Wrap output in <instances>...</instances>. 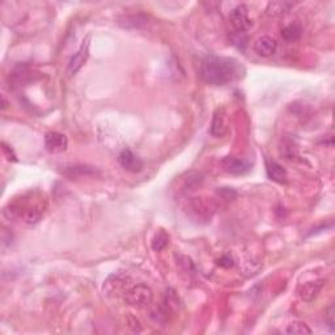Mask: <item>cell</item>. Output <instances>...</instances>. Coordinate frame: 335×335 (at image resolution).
Listing matches in <instances>:
<instances>
[{"mask_svg": "<svg viewBox=\"0 0 335 335\" xmlns=\"http://www.w3.org/2000/svg\"><path fill=\"white\" fill-rule=\"evenodd\" d=\"M240 75V67L234 59L208 55L200 65V78L210 85H225Z\"/></svg>", "mask_w": 335, "mask_h": 335, "instance_id": "1", "label": "cell"}, {"mask_svg": "<svg viewBox=\"0 0 335 335\" xmlns=\"http://www.w3.org/2000/svg\"><path fill=\"white\" fill-rule=\"evenodd\" d=\"M123 297H125L126 304L132 308H147L152 302L153 292L148 285L136 284L134 287H130Z\"/></svg>", "mask_w": 335, "mask_h": 335, "instance_id": "2", "label": "cell"}, {"mask_svg": "<svg viewBox=\"0 0 335 335\" xmlns=\"http://www.w3.org/2000/svg\"><path fill=\"white\" fill-rule=\"evenodd\" d=\"M189 208L193 213V216L199 221H210L216 212V204L213 200L207 199L203 196H196L190 200Z\"/></svg>", "mask_w": 335, "mask_h": 335, "instance_id": "3", "label": "cell"}, {"mask_svg": "<svg viewBox=\"0 0 335 335\" xmlns=\"http://www.w3.org/2000/svg\"><path fill=\"white\" fill-rule=\"evenodd\" d=\"M129 279L126 276H121V275H112L104 283V292L112 297L125 296L126 292L129 291Z\"/></svg>", "mask_w": 335, "mask_h": 335, "instance_id": "4", "label": "cell"}, {"mask_svg": "<svg viewBox=\"0 0 335 335\" xmlns=\"http://www.w3.org/2000/svg\"><path fill=\"white\" fill-rule=\"evenodd\" d=\"M230 24L238 32H246L253 25L250 17H249V10L245 4H238L234 7L229 14Z\"/></svg>", "mask_w": 335, "mask_h": 335, "instance_id": "5", "label": "cell"}, {"mask_svg": "<svg viewBox=\"0 0 335 335\" xmlns=\"http://www.w3.org/2000/svg\"><path fill=\"white\" fill-rule=\"evenodd\" d=\"M89 40L91 37H85L83 40L82 45H80V48L78 49V51L75 53L74 55L70 59V63H68V74L70 75H75L78 71H80V68L85 65V62L88 59L89 57Z\"/></svg>", "mask_w": 335, "mask_h": 335, "instance_id": "6", "label": "cell"}, {"mask_svg": "<svg viewBox=\"0 0 335 335\" xmlns=\"http://www.w3.org/2000/svg\"><path fill=\"white\" fill-rule=\"evenodd\" d=\"M221 165H223V169L225 172L230 173V174H234V176L246 174L251 169V165L247 163L246 160L238 159V157H232V156L224 157L221 160Z\"/></svg>", "mask_w": 335, "mask_h": 335, "instance_id": "7", "label": "cell"}, {"mask_svg": "<svg viewBox=\"0 0 335 335\" xmlns=\"http://www.w3.org/2000/svg\"><path fill=\"white\" fill-rule=\"evenodd\" d=\"M228 131L227 112L224 108H217L213 113L212 123H211L210 132L215 138H223Z\"/></svg>", "mask_w": 335, "mask_h": 335, "instance_id": "8", "label": "cell"}, {"mask_svg": "<svg viewBox=\"0 0 335 335\" xmlns=\"http://www.w3.org/2000/svg\"><path fill=\"white\" fill-rule=\"evenodd\" d=\"M68 140L66 135L57 131H50L45 135V147L49 152L59 153L67 149Z\"/></svg>", "mask_w": 335, "mask_h": 335, "instance_id": "9", "label": "cell"}, {"mask_svg": "<svg viewBox=\"0 0 335 335\" xmlns=\"http://www.w3.org/2000/svg\"><path fill=\"white\" fill-rule=\"evenodd\" d=\"M118 161L123 169L131 173H138L143 169L142 160L130 151V149H123L122 152L118 155Z\"/></svg>", "mask_w": 335, "mask_h": 335, "instance_id": "10", "label": "cell"}, {"mask_svg": "<svg viewBox=\"0 0 335 335\" xmlns=\"http://www.w3.org/2000/svg\"><path fill=\"white\" fill-rule=\"evenodd\" d=\"M276 48H278V42L270 36H262L254 42V50L261 57H271L276 51Z\"/></svg>", "mask_w": 335, "mask_h": 335, "instance_id": "11", "label": "cell"}, {"mask_svg": "<svg viewBox=\"0 0 335 335\" xmlns=\"http://www.w3.org/2000/svg\"><path fill=\"white\" fill-rule=\"evenodd\" d=\"M323 288V281H308L302 284L301 287L298 288V296L301 297V300L306 302H311L314 298H317V296L319 294V292L322 291Z\"/></svg>", "mask_w": 335, "mask_h": 335, "instance_id": "12", "label": "cell"}, {"mask_svg": "<svg viewBox=\"0 0 335 335\" xmlns=\"http://www.w3.org/2000/svg\"><path fill=\"white\" fill-rule=\"evenodd\" d=\"M266 170H267V176L270 180L275 181L278 183H285L288 180V173L287 170L283 168V165H280L276 161H267L266 164Z\"/></svg>", "mask_w": 335, "mask_h": 335, "instance_id": "13", "label": "cell"}, {"mask_svg": "<svg viewBox=\"0 0 335 335\" xmlns=\"http://www.w3.org/2000/svg\"><path fill=\"white\" fill-rule=\"evenodd\" d=\"M147 23H148V16L144 14L126 15L118 19V24L123 28H140Z\"/></svg>", "mask_w": 335, "mask_h": 335, "instance_id": "14", "label": "cell"}, {"mask_svg": "<svg viewBox=\"0 0 335 335\" xmlns=\"http://www.w3.org/2000/svg\"><path fill=\"white\" fill-rule=\"evenodd\" d=\"M292 7H293V3L291 2H270L266 8V14L268 16H280L291 10Z\"/></svg>", "mask_w": 335, "mask_h": 335, "instance_id": "15", "label": "cell"}, {"mask_svg": "<svg viewBox=\"0 0 335 335\" xmlns=\"http://www.w3.org/2000/svg\"><path fill=\"white\" fill-rule=\"evenodd\" d=\"M301 34H302V28L298 23H292V24L283 28V31H281V37L284 38L285 41L288 42L297 41L298 38L301 37Z\"/></svg>", "mask_w": 335, "mask_h": 335, "instance_id": "16", "label": "cell"}, {"mask_svg": "<svg viewBox=\"0 0 335 335\" xmlns=\"http://www.w3.org/2000/svg\"><path fill=\"white\" fill-rule=\"evenodd\" d=\"M168 245H169V234L164 232V230H159L153 236L152 242H151V246H152V249L155 251L164 250Z\"/></svg>", "mask_w": 335, "mask_h": 335, "instance_id": "17", "label": "cell"}, {"mask_svg": "<svg viewBox=\"0 0 335 335\" xmlns=\"http://www.w3.org/2000/svg\"><path fill=\"white\" fill-rule=\"evenodd\" d=\"M183 183L187 190H196L203 183V176L199 172H189L183 180Z\"/></svg>", "mask_w": 335, "mask_h": 335, "instance_id": "18", "label": "cell"}, {"mask_svg": "<svg viewBox=\"0 0 335 335\" xmlns=\"http://www.w3.org/2000/svg\"><path fill=\"white\" fill-rule=\"evenodd\" d=\"M285 332L289 335H310L311 330L304 322H293L291 325H288Z\"/></svg>", "mask_w": 335, "mask_h": 335, "instance_id": "19", "label": "cell"}, {"mask_svg": "<svg viewBox=\"0 0 335 335\" xmlns=\"http://www.w3.org/2000/svg\"><path fill=\"white\" fill-rule=\"evenodd\" d=\"M281 153H283V156H284L287 160L296 159L298 156L297 147H296V144H294L292 140H285V142L283 143V146H281Z\"/></svg>", "mask_w": 335, "mask_h": 335, "instance_id": "20", "label": "cell"}, {"mask_svg": "<svg viewBox=\"0 0 335 335\" xmlns=\"http://www.w3.org/2000/svg\"><path fill=\"white\" fill-rule=\"evenodd\" d=\"M178 297H177L176 292L173 291V289H168L165 294V305L168 306V309H173V310H176L178 308Z\"/></svg>", "mask_w": 335, "mask_h": 335, "instance_id": "21", "label": "cell"}, {"mask_svg": "<svg viewBox=\"0 0 335 335\" xmlns=\"http://www.w3.org/2000/svg\"><path fill=\"white\" fill-rule=\"evenodd\" d=\"M177 263L180 264L181 268H182L183 271H186V272H194V271H195L193 261H191L189 257H185V255H178V257H177Z\"/></svg>", "mask_w": 335, "mask_h": 335, "instance_id": "22", "label": "cell"}, {"mask_svg": "<svg viewBox=\"0 0 335 335\" xmlns=\"http://www.w3.org/2000/svg\"><path fill=\"white\" fill-rule=\"evenodd\" d=\"M230 38H232L233 44L236 45V46H238V48H245V46H246V42H247L246 32L236 31L233 34H232V36H230Z\"/></svg>", "mask_w": 335, "mask_h": 335, "instance_id": "23", "label": "cell"}, {"mask_svg": "<svg viewBox=\"0 0 335 335\" xmlns=\"http://www.w3.org/2000/svg\"><path fill=\"white\" fill-rule=\"evenodd\" d=\"M217 194L223 198V199H234L237 196V193L234 191L233 189H229V187H221V189L217 190Z\"/></svg>", "mask_w": 335, "mask_h": 335, "instance_id": "24", "label": "cell"}, {"mask_svg": "<svg viewBox=\"0 0 335 335\" xmlns=\"http://www.w3.org/2000/svg\"><path fill=\"white\" fill-rule=\"evenodd\" d=\"M2 149H3V155L4 157L8 160V161H12V163H16L17 157L16 153L14 152V149L11 148L10 146H7L6 143H2Z\"/></svg>", "mask_w": 335, "mask_h": 335, "instance_id": "25", "label": "cell"}, {"mask_svg": "<svg viewBox=\"0 0 335 335\" xmlns=\"http://www.w3.org/2000/svg\"><path fill=\"white\" fill-rule=\"evenodd\" d=\"M127 325L131 328L132 331H142V326H140V322L134 317V315H129L127 317Z\"/></svg>", "mask_w": 335, "mask_h": 335, "instance_id": "26", "label": "cell"}, {"mask_svg": "<svg viewBox=\"0 0 335 335\" xmlns=\"http://www.w3.org/2000/svg\"><path fill=\"white\" fill-rule=\"evenodd\" d=\"M217 264L224 268H230V267H233L234 261H233V258L230 257V255H223V257L217 261Z\"/></svg>", "mask_w": 335, "mask_h": 335, "instance_id": "27", "label": "cell"}, {"mask_svg": "<svg viewBox=\"0 0 335 335\" xmlns=\"http://www.w3.org/2000/svg\"><path fill=\"white\" fill-rule=\"evenodd\" d=\"M332 311H334V306H330V308H328V313H327V322H328V326H330V327H331V330H334V321H332V315H334V313H332Z\"/></svg>", "mask_w": 335, "mask_h": 335, "instance_id": "28", "label": "cell"}, {"mask_svg": "<svg viewBox=\"0 0 335 335\" xmlns=\"http://www.w3.org/2000/svg\"><path fill=\"white\" fill-rule=\"evenodd\" d=\"M7 108V101H6V98H4L3 96V106H2V109H6Z\"/></svg>", "mask_w": 335, "mask_h": 335, "instance_id": "29", "label": "cell"}]
</instances>
